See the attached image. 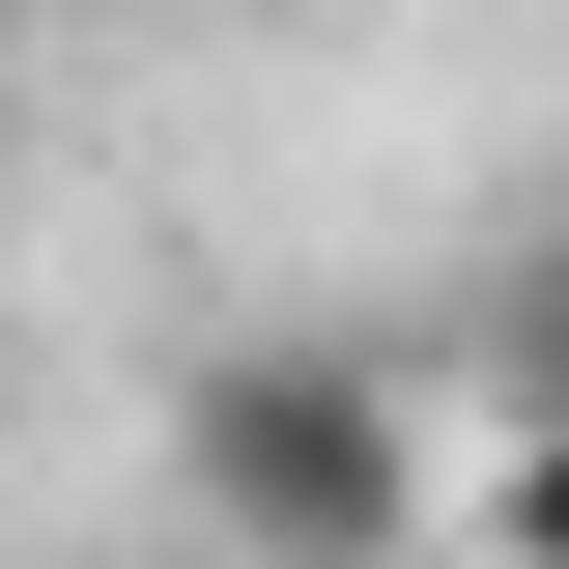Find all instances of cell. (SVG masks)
<instances>
[{
	"label": "cell",
	"mask_w": 569,
	"mask_h": 569,
	"mask_svg": "<svg viewBox=\"0 0 569 569\" xmlns=\"http://www.w3.org/2000/svg\"><path fill=\"white\" fill-rule=\"evenodd\" d=\"M171 512L200 569H427V399L342 313H257V342L171 370Z\"/></svg>",
	"instance_id": "6da1fadb"
},
{
	"label": "cell",
	"mask_w": 569,
	"mask_h": 569,
	"mask_svg": "<svg viewBox=\"0 0 569 569\" xmlns=\"http://www.w3.org/2000/svg\"><path fill=\"white\" fill-rule=\"evenodd\" d=\"M0 29H200V0H0Z\"/></svg>",
	"instance_id": "7a4b0ae2"
},
{
	"label": "cell",
	"mask_w": 569,
	"mask_h": 569,
	"mask_svg": "<svg viewBox=\"0 0 569 569\" xmlns=\"http://www.w3.org/2000/svg\"><path fill=\"white\" fill-rule=\"evenodd\" d=\"M200 29H342V0H200Z\"/></svg>",
	"instance_id": "3957f363"
}]
</instances>
